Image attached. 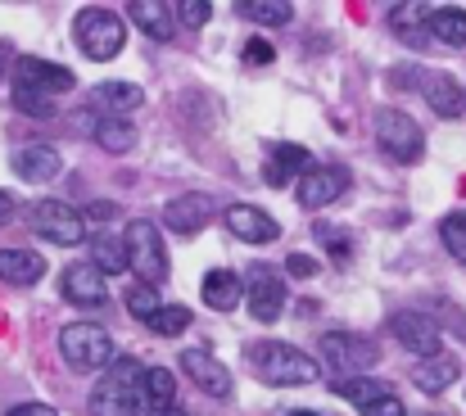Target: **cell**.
<instances>
[{
	"instance_id": "obj_3",
	"label": "cell",
	"mask_w": 466,
	"mask_h": 416,
	"mask_svg": "<svg viewBox=\"0 0 466 416\" xmlns=\"http://www.w3.org/2000/svg\"><path fill=\"white\" fill-rule=\"evenodd\" d=\"M73 36H77L82 55L96 59V64L118 59L123 46H127V27H123V18L114 9H82L77 23H73Z\"/></svg>"
},
{
	"instance_id": "obj_34",
	"label": "cell",
	"mask_w": 466,
	"mask_h": 416,
	"mask_svg": "<svg viewBox=\"0 0 466 416\" xmlns=\"http://www.w3.org/2000/svg\"><path fill=\"white\" fill-rule=\"evenodd\" d=\"M14 105H18L27 118H55V100L32 96V91H18V86H14Z\"/></svg>"
},
{
	"instance_id": "obj_18",
	"label": "cell",
	"mask_w": 466,
	"mask_h": 416,
	"mask_svg": "<svg viewBox=\"0 0 466 416\" xmlns=\"http://www.w3.org/2000/svg\"><path fill=\"white\" fill-rule=\"evenodd\" d=\"M309 167H312V158H309L304 145H272V149H268L263 177H268V186H290V181L304 177Z\"/></svg>"
},
{
	"instance_id": "obj_30",
	"label": "cell",
	"mask_w": 466,
	"mask_h": 416,
	"mask_svg": "<svg viewBox=\"0 0 466 416\" xmlns=\"http://www.w3.org/2000/svg\"><path fill=\"white\" fill-rule=\"evenodd\" d=\"M240 14H245L249 23H263V27H286V23L295 18V9H290L286 0H245Z\"/></svg>"
},
{
	"instance_id": "obj_38",
	"label": "cell",
	"mask_w": 466,
	"mask_h": 416,
	"mask_svg": "<svg viewBox=\"0 0 466 416\" xmlns=\"http://www.w3.org/2000/svg\"><path fill=\"white\" fill-rule=\"evenodd\" d=\"M286 268H290V277H312V272H317V263H312L309 254H290Z\"/></svg>"
},
{
	"instance_id": "obj_9",
	"label": "cell",
	"mask_w": 466,
	"mask_h": 416,
	"mask_svg": "<svg viewBox=\"0 0 466 416\" xmlns=\"http://www.w3.org/2000/svg\"><path fill=\"white\" fill-rule=\"evenodd\" d=\"M349 186H353L349 167H339V163H312L309 172L299 177V186H295V199H299L309 213H317V208H330Z\"/></svg>"
},
{
	"instance_id": "obj_8",
	"label": "cell",
	"mask_w": 466,
	"mask_h": 416,
	"mask_svg": "<svg viewBox=\"0 0 466 416\" xmlns=\"http://www.w3.org/2000/svg\"><path fill=\"white\" fill-rule=\"evenodd\" d=\"M317 353H321V362L326 367H339V371H353V376H362L367 367H376V344L371 340H362V335H353V330H326L321 340H317Z\"/></svg>"
},
{
	"instance_id": "obj_1",
	"label": "cell",
	"mask_w": 466,
	"mask_h": 416,
	"mask_svg": "<svg viewBox=\"0 0 466 416\" xmlns=\"http://www.w3.org/2000/svg\"><path fill=\"white\" fill-rule=\"evenodd\" d=\"M141 371L146 362L137 358H114L100 376V385L91 390V412L96 416H141L146 394H141Z\"/></svg>"
},
{
	"instance_id": "obj_7",
	"label": "cell",
	"mask_w": 466,
	"mask_h": 416,
	"mask_svg": "<svg viewBox=\"0 0 466 416\" xmlns=\"http://www.w3.org/2000/svg\"><path fill=\"white\" fill-rule=\"evenodd\" d=\"M376 140H380V149L394 163H417L426 154V132L399 109H380L376 114Z\"/></svg>"
},
{
	"instance_id": "obj_37",
	"label": "cell",
	"mask_w": 466,
	"mask_h": 416,
	"mask_svg": "<svg viewBox=\"0 0 466 416\" xmlns=\"http://www.w3.org/2000/svg\"><path fill=\"white\" fill-rule=\"evenodd\" d=\"M362 416H408V408H403V399L390 390V394H380V399H371L367 408H358Z\"/></svg>"
},
{
	"instance_id": "obj_5",
	"label": "cell",
	"mask_w": 466,
	"mask_h": 416,
	"mask_svg": "<svg viewBox=\"0 0 466 416\" xmlns=\"http://www.w3.org/2000/svg\"><path fill=\"white\" fill-rule=\"evenodd\" d=\"M59 353L73 371H105L114 362V340H109V330H100L91 321H73L59 330Z\"/></svg>"
},
{
	"instance_id": "obj_41",
	"label": "cell",
	"mask_w": 466,
	"mask_h": 416,
	"mask_svg": "<svg viewBox=\"0 0 466 416\" xmlns=\"http://www.w3.org/2000/svg\"><path fill=\"white\" fill-rule=\"evenodd\" d=\"M9 213H14V199H9V195H5V190H0V227H5V222H9Z\"/></svg>"
},
{
	"instance_id": "obj_16",
	"label": "cell",
	"mask_w": 466,
	"mask_h": 416,
	"mask_svg": "<svg viewBox=\"0 0 466 416\" xmlns=\"http://www.w3.org/2000/svg\"><path fill=\"white\" fill-rule=\"evenodd\" d=\"M417 77H421L417 91L426 96V105H431L440 118H462V86H458L453 73H444V68H426V73H417Z\"/></svg>"
},
{
	"instance_id": "obj_11",
	"label": "cell",
	"mask_w": 466,
	"mask_h": 416,
	"mask_svg": "<svg viewBox=\"0 0 466 416\" xmlns=\"http://www.w3.org/2000/svg\"><path fill=\"white\" fill-rule=\"evenodd\" d=\"M240 289H245V303H249V312L258 321H277L286 312V285H281V277L272 268H249Z\"/></svg>"
},
{
	"instance_id": "obj_10",
	"label": "cell",
	"mask_w": 466,
	"mask_h": 416,
	"mask_svg": "<svg viewBox=\"0 0 466 416\" xmlns=\"http://www.w3.org/2000/svg\"><path fill=\"white\" fill-rule=\"evenodd\" d=\"M73 82H77L73 68L50 64V59H36V55L18 59V68H14V86H18V91H32V96H46V100L73 91Z\"/></svg>"
},
{
	"instance_id": "obj_26",
	"label": "cell",
	"mask_w": 466,
	"mask_h": 416,
	"mask_svg": "<svg viewBox=\"0 0 466 416\" xmlns=\"http://www.w3.org/2000/svg\"><path fill=\"white\" fill-rule=\"evenodd\" d=\"M426 32L444 46H466V9H431Z\"/></svg>"
},
{
	"instance_id": "obj_23",
	"label": "cell",
	"mask_w": 466,
	"mask_h": 416,
	"mask_svg": "<svg viewBox=\"0 0 466 416\" xmlns=\"http://www.w3.org/2000/svg\"><path fill=\"white\" fill-rule=\"evenodd\" d=\"M240 299H245V289H240V277H236V272L218 268V272H208V277H204V303H208V308L231 312Z\"/></svg>"
},
{
	"instance_id": "obj_6",
	"label": "cell",
	"mask_w": 466,
	"mask_h": 416,
	"mask_svg": "<svg viewBox=\"0 0 466 416\" xmlns=\"http://www.w3.org/2000/svg\"><path fill=\"white\" fill-rule=\"evenodd\" d=\"M27 227H32L41 240L59 245V249H73V245L86 240L82 213H77L73 204H64V199H36V204L27 208Z\"/></svg>"
},
{
	"instance_id": "obj_29",
	"label": "cell",
	"mask_w": 466,
	"mask_h": 416,
	"mask_svg": "<svg viewBox=\"0 0 466 416\" xmlns=\"http://www.w3.org/2000/svg\"><path fill=\"white\" fill-rule=\"evenodd\" d=\"M335 394L349 399L353 408H367L371 399L390 394V385H385V380H371V376H344V380H335Z\"/></svg>"
},
{
	"instance_id": "obj_24",
	"label": "cell",
	"mask_w": 466,
	"mask_h": 416,
	"mask_svg": "<svg viewBox=\"0 0 466 416\" xmlns=\"http://www.w3.org/2000/svg\"><path fill=\"white\" fill-rule=\"evenodd\" d=\"M132 23H137L150 41H172V5L137 0V5H132Z\"/></svg>"
},
{
	"instance_id": "obj_2",
	"label": "cell",
	"mask_w": 466,
	"mask_h": 416,
	"mask_svg": "<svg viewBox=\"0 0 466 416\" xmlns=\"http://www.w3.org/2000/svg\"><path fill=\"white\" fill-rule=\"evenodd\" d=\"M249 367L258 371V380L268 385H281V390H295V385H312L317 380V358H309L304 349L295 344H281V340H263L249 349Z\"/></svg>"
},
{
	"instance_id": "obj_12",
	"label": "cell",
	"mask_w": 466,
	"mask_h": 416,
	"mask_svg": "<svg viewBox=\"0 0 466 416\" xmlns=\"http://www.w3.org/2000/svg\"><path fill=\"white\" fill-rule=\"evenodd\" d=\"M390 335H394L408 353H417V358H435V353H440V326H435L426 312H394V317H390Z\"/></svg>"
},
{
	"instance_id": "obj_27",
	"label": "cell",
	"mask_w": 466,
	"mask_h": 416,
	"mask_svg": "<svg viewBox=\"0 0 466 416\" xmlns=\"http://www.w3.org/2000/svg\"><path fill=\"white\" fill-rule=\"evenodd\" d=\"M91 137L100 149H109V154H127L132 145H137V127L127 123V118H100L96 127H91Z\"/></svg>"
},
{
	"instance_id": "obj_22",
	"label": "cell",
	"mask_w": 466,
	"mask_h": 416,
	"mask_svg": "<svg viewBox=\"0 0 466 416\" xmlns=\"http://www.w3.org/2000/svg\"><path fill=\"white\" fill-rule=\"evenodd\" d=\"M141 86L137 82H100L96 86V105L109 109V118H127L132 109H141Z\"/></svg>"
},
{
	"instance_id": "obj_39",
	"label": "cell",
	"mask_w": 466,
	"mask_h": 416,
	"mask_svg": "<svg viewBox=\"0 0 466 416\" xmlns=\"http://www.w3.org/2000/svg\"><path fill=\"white\" fill-rule=\"evenodd\" d=\"M245 59H249V64H268V59H272V46H268V41H249Z\"/></svg>"
},
{
	"instance_id": "obj_21",
	"label": "cell",
	"mask_w": 466,
	"mask_h": 416,
	"mask_svg": "<svg viewBox=\"0 0 466 416\" xmlns=\"http://www.w3.org/2000/svg\"><path fill=\"white\" fill-rule=\"evenodd\" d=\"M453 380H458V362H453V358H444V353L421 358V367L412 371V385H417L421 394H444Z\"/></svg>"
},
{
	"instance_id": "obj_35",
	"label": "cell",
	"mask_w": 466,
	"mask_h": 416,
	"mask_svg": "<svg viewBox=\"0 0 466 416\" xmlns=\"http://www.w3.org/2000/svg\"><path fill=\"white\" fill-rule=\"evenodd\" d=\"M127 308H132V317H141V321H146V317L158 308L155 285H141V280H137V285H132V294H127Z\"/></svg>"
},
{
	"instance_id": "obj_28",
	"label": "cell",
	"mask_w": 466,
	"mask_h": 416,
	"mask_svg": "<svg viewBox=\"0 0 466 416\" xmlns=\"http://www.w3.org/2000/svg\"><path fill=\"white\" fill-rule=\"evenodd\" d=\"M141 394H146V403H155L158 412L172 408L177 403V376L167 367H146L141 371Z\"/></svg>"
},
{
	"instance_id": "obj_33",
	"label": "cell",
	"mask_w": 466,
	"mask_h": 416,
	"mask_svg": "<svg viewBox=\"0 0 466 416\" xmlns=\"http://www.w3.org/2000/svg\"><path fill=\"white\" fill-rule=\"evenodd\" d=\"M100 277L105 272H127V259H123V245H114V240H96V263H91Z\"/></svg>"
},
{
	"instance_id": "obj_15",
	"label": "cell",
	"mask_w": 466,
	"mask_h": 416,
	"mask_svg": "<svg viewBox=\"0 0 466 416\" xmlns=\"http://www.w3.org/2000/svg\"><path fill=\"white\" fill-rule=\"evenodd\" d=\"M181 367L195 380V390H204L208 399H231V376H227V367L208 349H186L181 353Z\"/></svg>"
},
{
	"instance_id": "obj_25",
	"label": "cell",
	"mask_w": 466,
	"mask_h": 416,
	"mask_svg": "<svg viewBox=\"0 0 466 416\" xmlns=\"http://www.w3.org/2000/svg\"><path fill=\"white\" fill-rule=\"evenodd\" d=\"M390 27H394L408 46H421V41H426V5H417V0L394 5V9H390Z\"/></svg>"
},
{
	"instance_id": "obj_19",
	"label": "cell",
	"mask_w": 466,
	"mask_h": 416,
	"mask_svg": "<svg viewBox=\"0 0 466 416\" xmlns=\"http://www.w3.org/2000/svg\"><path fill=\"white\" fill-rule=\"evenodd\" d=\"M59 167H64V154L55 145H23L14 154V172L27 181H50V177H59Z\"/></svg>"
},
{
	"instance_id": "obj_44",
	"label": "cell",
	"mask_w": 466,
	"mask_h": 416,
	"mask_svg": "<svg viewBox=\"0 0 466 416\" xmlns=\"http://www.w3.org/2000/svg\"><path fill=\"white\" fill-rule=\"evenodd\" d=\"M290 416H317V412H290Z\"/></svg>"
},
{
	"instance_id": "obj_20",
	"label": "cell",
	"mask_w": 466,
	"mask_h": 416,
	"mask_svg": "<svg viewBox=\"0 0 466 416\" xmlns=\"http://www.w3.org/2000/svg\"><path fill=\"white\" fill-rule=\"evenodd\" d=\"M46 277V259L32 249H0V280L9 285H36Z\"/></svg>"
},
{
	"instance_id": "obj_32",
	"label": "cell",
	"mask_w": 466,
	"mask_h": 416,
	"mask_svg": "<svg viewBox=\"0 0 466 416\" xmlns=\"http://www.w3.org/2000/svg\"><path fill=\"white\" fill-rule=\"evenodd\" d=\"M440 240H444V249L466 263V213H449L444 222H440Z\"/></svg>"
},
{
	"instance_id": "obj_43",
	"label": "cell",
	"mask_w": 466,
	"mask_h": 416,
	"mask_svg": "<svg viewBox=\"0 0 466 416\" xmlns=\"http://www.w3.org/2000/svg\"><path fill=\"white\" fill-rule=\"evenodd\" d=\"M0 77H5V50H0Z\"/></svg>"
},
{
	"instance_id": "obj_13",
	"label": "cell",
	"mask_w": 466,
	"mask_h": 416,
	"mask_svg": "<svg viewBox=\"0 0 466 416\" xmlns=\"http://www.w3.org/2000/svg\"><path fill=\"white\" fill-rule=\"evenodd\" d=\"M208 218H213V195H204V190H186V195L167 199V208H163V227L172 236H195Z\"/></svg>"
},
{
	"instance_id": "obj_17",
	"label": "cell",
	"mask_w": 466,
	"mask_h": 416,
	"mask_svg": "<svg viewBox=\"0 0 466 416\" xmlns=\"http://www.w3.org/2000/svg\"><path fill=\"white\" fill-rule=\"evenodd\" d=\"M59 289H64V299L68 303H77V308H100L109 294H105V277L91 268V263H73L64 280H59Z\"/></svg>"
},
{
	"instance_id": "obj_31",
	"label": "cell",
	"mask_w": 466,
	"mask_h": 416,
	"mask_svg": "<svg viewBox=\"0 0 466 416\" xmlns=\"http://www.w3.org/2000/svg\"><path fill=\"white\" fill-rule=\"evenodd\" d=\"M146 326H150L155 335H181V330L190 326V308H181V303H158L155 312L146 317Z\"/></svg>"
},
{
	"instance_id": "obj_40",
	"label": "cell",
	"mask_w": 466,
	"mask_h": 416,
	"mask_svg": "<svg viewBox=\"0 0 466 416\" xmlns=\"http://www.w3.org/2000/svg\"><path fill=\"white\" fill-rule=\"evenodd\" d=\"M9 416H59L50 403H23V408H14Z\"/></svg>"
},
{
	"instance_id": "obj_14",
	"label": "cell",
	"mask_w": 466,
	"mask_h": 416,
	"mask_svg": "<svg viewBox=\"0 0 466 416\" xmlns=\"http://www.w3.org/2000/svg\"><path fill=\"white\" fill-rule=\"evenodd\" d=\"M227 227H231V236H240L245 245H272V240L281 236V222H277L268 208H258V204H231V208H227Z\"/></svg>"
},
{
	"instance_id": "obj_4",
	"label": "cell",
	"mask_w": 466,
	"mask_h": 416,
	"mask_svg": "<svg viewBox=\"0 0 466 416\" xmlns=\"http://www.w3.org/2000/svg\"><path fill=\"white\" fill-rule=\"evenodd\" d=\"M123 259H127V268L137 272L141 285H158V280L167 277V249H163V231H158L155 222H127V231H123Z\"/></svg>"
},
{
	"instance_id": "obj_36",
	"label": "cell",
	"mask_w": 466,
	"mask_h": 416,
	"mask_svg": "<svg viewBox=\"0 0 466 416\" xmlns=\"http://www.w3.org/2000/svg\"><path fill=\"white\" fill-rule=\"evenodd\" d=\"M172 14H177L186 27H204L213 9H208V0H177V9H172Z\"/></svg>"
},
{
	"instance_id": "obj_42",
	"label": "cell",
	"mask_w": 466,
	"mask_h": 416,
	"mask_svg": "<svg viewBox=\"0 0 466 416\" xmlns=\"http://www.w3.org/2000/svg\"><path fill=\"white\" fill-rule=\"evenodd\" d=\"M158 416H186V412H181V408L172 403V408H163V412H158Z\"/></svg>"
}]
</instances>
